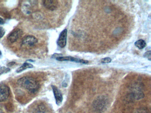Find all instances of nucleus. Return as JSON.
<instances>
[{
	"label": "nucleus",
	"mask_w": 151,
	"mask_h": 113,
	"mask_svg": "<svg viewBox=\"0 0 151 113\" xmlns=\"http://www.w3.org/2000/svg\"><path fill=\"white\" fill-rule=\"evenodd\" d=\"M17 84L19 86L26 89L31 93H36L39 88L38 82L31 77L21 78L17 81Z\"/></svg>",
	"instance_id": "1"
},
{
	"label": "nucleus",
	"mask_w": 151,
	"mask_h": 113,
	"mask_svg": "<svg viewBox=\"0 0 151 113\" xmlns=\"http://www.w3.org/2000/svg\"><path fill=\"white\" fill-rule=\"evenodd\" d=\"M107 99L104 96H100L95 99L93 103V107L95 111L101 113L106 110L107 107Z\"/></svg>",
	"instance_id": "2"
},
{
	"label": "nucleus",
	"mask_w": 151,
	"mask_h": 113,
	"mask_svg": "<svg viewBox=\"0 0 151 113\" xmlns=\"http://www.w3.org/2000/svg\"><path fill=\"white\" fill-rule=\"evenodd\" d=\"M37 38L33 35H29L24 36L22 40V45L24 46L32 47L37 43Z\"/></svg>",
	"instance_id": "3"
},
{
	"label": "nucleus",
	"mask_w": 151,
	"mask_h": 113,
	"mask_svg": "<svg viewBox=\"0 0 151 113\" xmlns=\"http://www.w3.org/2000/svg\"><path fill=\"white\" fill-rule=\"evenodd\" d=\"M10 94L9 87L4 84H0V102L5 101L8 98Z\"/></svg>",
	"instance_id": "4"
},
{
	"label": "nucleus",
	"mask_w": 151,
	"mask_h": 113,
	"mask_svg": "<svg viewBox=\"0 0 151 113\" xmlns=\"http://www.w3.org/2000/svg\"><path fill=\"white\" fill-rule=\"evenodd\" d=\"M22 34V30L20 29H16L9 34L7 37L8 39L11 43H14L21 38Z\"/></svg>",
	"instance_id": "5"
},
{
	"label": "nucleus",
	"mask_w": 151,
	"mask_h": 113,
	"mask_svg": "<svg viewBox=\"0 0 151 113\" xmlns=\"http://www.w3.org/2000/svg\"><path fill=\"white\" fill-rule=\"evenodd\" d=\"M56 59L57 61H61V62L70 61V62H75L76 63L84 64H87L89 63V62L87 60L75 58V57L70 56H58L56 57Z\"/></svg>",
	"instance_id": "6"
},
{
	"label": "nucleus",
	"mask_w": 151,
	"mask_h": 113,
	"mask_svg": "<svg viewBox=\"0 0 151 113\" xmlns=\"http://www.w3.org/2000/svg\"><path fill=\"white\" fill-rule=\"evenodd\" d=\"M67 34L68 30L67 29L63 30L60 34L59 39L57 41V44L61 48H64L67 43Z\"/></svg>",
	"instance_id": "7"
},
{
	"label": "nucleus",
	"mask_w": 151,
	"mask_h": 113,
	"mask_svg": "<svg viewBox=\"0 0 151 113\" xmlns=\"http://www.w3.org/2000/svg\"><path fill=\"white\" fill-rule=\"evenodd\" d=\"M44 6L48 9L54 11L58 8V1L55 0H45L43 1Z\"/></svg>",
	"instance_id": "8"
},
{
	"label": "nucleus",
	"mask_w": 151,
	"mask_h": 113,
	"mask_svg": "<svg viewBox=\"0 0 151 113\" xmlns=\"http://www.w3.org/2000/svg\"><path fill=\"white\" fill-rule=\"evenodd\" d=\"M55 98L56 100V104L58 105H60L62 102L63 98L62 94L60 90L56 86L54 85L52 86Z\"/></svg>",
	"instance_id": "9"
},
{
	"label": "nucleus",
	"mask_w": 151,
	"mask_h": 113,
	"mask_svg": "<svg viewBox=\"0 0 151 113\" xmlns=\"http://www.w3.org/2000/svg\"><path fill=\"white\" fill-rule=\"evenodd\" d=\"M33 67V65L31 64L24 63L22 66H21V67H19L17 69L16 72L17 73H20V72L23 71L24 70L26 69H31V68H32Z\"/></svg>",
	"instance_id": "10"
},
{
	"label": "nucleus",
	"mask_w": 151,
	"mask_h": 113,
	"mask_svg": "<svg viewBox=\"0 0 151 113\" xmlns=\"http://www.w3.org/2000/svg\"><path fill=\"white\" fill-rule=\"evenodd\" d=\"M136 47L139 49H143L146 46L145 41L143 39H139L136 41L135 43Z\"/></svg>",
	"instance_id": "11"
},
{
	"label": "nucleus",
	"mask_w": 151,
	"mask_h": 113,
	"mask_svg": "<svg viewBox=\"0 0 151 113\" xmlns=\"http://www.w3.org/2000/svg\"><path fill=\"white\" fill-rule=\"evenodd\" d=\"M46 109L43 105H40L34 110L33 113H45Z\"/></svg>",
	"instance_id": "12"
},
{
	"label": "nucleus",
	"mask_w": 151,
	"mask_h": 113,
	"mask_svg": "<svg viewBox=\"0 0 151 113\" xmlns=\"http://www.w3.org/2000/svg\"><path fill=\"white\" fill-rule=\"evenodd\" d=\"M10 71V69L6 67H1L0 68V76L3 74L7 73L9 72Z\"/></svg>",
	"instance_id": "13"
},
{
	"label": "nucleus",
	"mask_w": 151,
	"mask_h": 113,
	"mask_svg": "<svg viewBox=\"0 0 151 113\" xmlns=\"http://www.w3.org/2000/svg\"><path fill=\"white\" fill-rule=\"evenodd\" d=\"M111 59L110 57H106V58H103L101 59V62L102 64H107L111 62Z\"/></svg>",
	"instance_id": "14"
},
{
	"label": "nucleus",
	"mask_w": 151,
	"mask_h": 113,
	"mask_svg": "<svg viewBox=\"0 0 151 113\" xmlns=\"http://www.w3.org/2000/svg\"><path fill=\"white\" fill-rule=\"evenodd\" d=\"M151 51H147L145 53V54L144 55V57L147 58L149 61H151Z\"/></svg>",
	"instance_id": "15"
},
{
	"label": "nucleus",
	"mask_w": 151,
	"mask_h": 113,
	"mask_svg": "<svg viewBox=\"0 0 151 113\" xmlns=\"http://www.w3.org/2000/svg\"><path fill=\"white\" fill-rule=\"evenodd\" d=\"M5 34V30L2 27H0V39L3 37Z\"/></svg>",
	"instance_id": "16"
},
{
	"label": "nucleus",
	"mask_w": 151,
	"mask_h": 113,
	"mask_svg": "<svg viewBox=\"0 0 151 113\" xmlns=\"http://www.w3.org/2000/svg\"><path fill=\"white\" fill-rule=\"evenodd\" d=\"M15 64V63L14 62H11L9 63L8 64H7V66H8L9 67H11V66H13V65Z\"/></svg>",
	"instance_id": "17"
},
{
	"label": "nucleus",
	"mask_w": 151,
	"mask_h": 113,
	"mask_svg": "<svg viewBox=\"0 0 151 113\" xmlns=\"http://www.w3.org/2000/svg\"><path fill=\"white\" fill-rule=\"evenodd\" d=\"M4 24V21L0 17V24Z\"/></svg>",
	"instance_id": "18"
},
{
	"label": "nucleus",
	"mask_w": 151,
	"mask_h": 113,
	"mask_svg": "<svg viewBox=\"0 0 151 113\" xmlns=\"http://www.w3.org/2000/svg\"><path fill=\"white\" fill-rule=\"evenodd\" d=\"M1 51H0V58L1 57Z\"/></svg>",
	"instance_id": "19"
}]
</instances>
